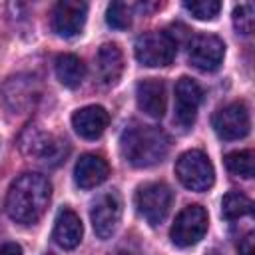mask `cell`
<instances>
[{"label": "cell", "mask_w": 255, "mask_h": 255, "mask_svg": "<svg viewBox=\"0 0 255 255\" xmlns=\"http://www.w3.org/2000/svg\"><path fill=\"white\" fill-rule=\"evenodd\" d=\"M225 44L213 34H199L189 44V62L201 72H213L221 66Z\"/></svg>", "instance_id": "8fae6325"}, {"label": "cell", "mask_w": 255, "mask_h": 255, "mask_svg": "<svg viewBox=\"0 0 255 255\" xmlns=\"http://www.w3.org/2000/svg\"><path fill=\"white\" fill-rule=\"evenodd\" d=\"M233 26L241 34H251L255 26V8L251 2H243L233 8Z\"/></svg>", "instance_id": "7402d4cb"}, {"label": "cell", "mask_w": 255, "mask_h": 255, "mask_svg": "<svg viewBox=\"0 0 255 255\" xmlns=\"http://www.w3.org/2000/svg\"><path fill=\"white\" fill-rule=\"evenodd\" d=\"M108 124H110V114L102 106H86L76 110L72 116V128L84 139L100 137L106 131Z\"/></svg>", "instance_id": "5bb4252c"}, {"label": "cell", "mask_w": 255, "mask_h": 255, "mask_svg": "<svg viewBox=\"0 0 255 255\" xmlns=\"http://www.w3.org/2000/svg\"><path fill=\"white\" fill-rule=\"evenodd\" d=\"M110 175V165L102 155L86 153L76 161L74 179L82 189H92L104 183Z\"/></svg>", "instance_id": "9a60e30c"}, {"label": "cell", "mask_w": 255, "mask_h": 255, "mask_svg": "<svg viewBox=\"0 0 255 255\" xmlns=\"http://www.w3.org/2000/svg\"><path fill=\"white\" fill-rule=\"evenodd\" d=\"M251 211H253V201L239 191H229L221 199V215L229 221L251 215Z\"/></svg>", "instance_id": "d6986e66"}, {"label": "cell", "mask_w": 255, "mask_h": 255, "mask_svg": "<svg viewBox=\"0 0 255 255\" xmlns=\"http://www.w3.org/2000/svg\"><path fill=\"white\" fill-rule=\"evenodd\" d=\"M183 6L197 20H213L221 10V2L217 0H191L183 2Z\"/></svg>", "instance_id": "603a6c76"}, {"label": "cell", "mask_w": 255, "mask_h": 255, "mask_svg": "<svg viewBox=\"0 0 255 255\" xmlns=\"http://www.w3.org/2000/svg\"><path fill=\"white\" fill-rule=\"evenodd\" d=\"M239 255H255V235L247 233L239 243Z\"/></svg>", "instance_id": "cb8c5ba5"}, {"label": "cell", "mask_w": 255, "mask_h": 255, "mask_svg": "<svg viewBox=\"0 0 255 255\" xmlns=\"http://www.w3.org/2000/svg\"><path fill=\"white\" fill-rule=\"evenodd\" d=\"M207 211L201 205H187L183 207L173 225H171V241L177 247H191L203 239L207 233Z\"/></svg>", "instance_id": "8992f818"}, {"label": "cell", "mask_w": 255, "mask_h": 255, "mask_svg": "<svg viewBox=\"0 0 255 255\" xmlns=\"http://www.w3.org/2000/svg\"><path fill=\"white\" fill-rule=\"evenodd\" d=\"M131 16H133V6L128 2H112L106 12V22L108 26L116 30H126L131 26Z\"/></svg>", "instance_id": "44dd1931"}, {"label": "cell", "mask_w": 255, "mask_h": 255, "mask_svg": "<svg viewBox=\"0 0 255 255\" xmlns=\"http://www.w3.org/2000/svg\"><path fill=\"white\" fill-rule=\"evenodd\" d=\"M177 54V42L167 32H145L135 40V58L141 66H169Z\"/></svg>", "instance_id": "277c9868"}, {"label": "cell", "mask_w": 255, "mask_h": 255, "mask_svg": "<svg viewBox=\"0 0 255 255\" xmlns=\"http://www.w3.org/2000/svg\"><path fill=\"white\" fill-rule=\"evenodd\" d=\"M88 16V4L80 0H62L54 6L52 28L62 38H72L82 32Z\"/></svg>", "instance_id": "7c38bea8"}, {"label": "cell", "mask_w": 255, "mask_h": 255, "mask_svg": "<svg viewBox=\"0 0 255 255\" xmlns=\"http://www.w3.org/2000/svg\"><path fill=\"white\" fill-rule=\"evenodd\" d=\"M90 217H92L94 233L100 239L112 237L120 225V219H122V197L118 195V191L112 189V191L102 193L94 201Z\"/></svg>", "instance_id": "ba28073f"}, {"label": "cell", "mask_w": 255, "mask_h": 255, "mask_svg": "<svg viewBox=\"0 0 255 255\" xmlns=\"http://www.w3.org/2000/svg\"><path fill=\"white\" fill-rule=\"evenodd\" d=\"M120 149L128 163L133 167H149L159 163L169 151V139L163 129L155 126L133 124L124 129Z\"/></svg>", "instance_id": "7a4b0ae2"}, {"label": "cell", "mask_w": 255, "mask_h": 255, "mask_svg": "<svg viewBox=\"0 0 255 255\" xmlns=\"http://www.w3.org/2000/svg\"><path fill=\"white\" fill-rule=\"evenodd\" d=\"M0 255H22V247L18 243H4L0 247Z\"/></svg>", "instance_id": "d4e9b609"}, {"label": "cell", "mask_w": 255, "mask_h": 255, "mask_svg": "<svg viewBox=\"0 0 255 255\" xmlns=\"http://www.w3.org/2000/svg\"><path fill=\"white\" fill-rule=\"evenodd\" d=\"M213 129L221 139H241L251 129V118L249 110L243 102L227 104L225 108L217 110L213 120Z\"/></svg>", "instance_id": "9c48e42d"}, {"label": "cell", "mask_w": 255, "mask_h": 255, "mask_svg": "<svg viewBox=\"0 0 255 255\" xmlns=\"http://www.w3.org/2000/svg\"><path fill=\"white\" fill-rule=\"evenodd\" d=\"M96 64H98L100 80L106 86H114L124 72V54H122L120 46L114 42L102 44L98 50V56H96Z\"/></svg>", "instance_id": "e0dca14e"}, {"label": "cell", "mask_w": 255, "mask_h": 255, "mask_svg": "<svg viewBox=\"0 0 255 255\" xmlns=\"http://www.w3.org/2000/svg\"><path fill=\"white\" fill-rule=\"evenodd\" d=\"M171 201H173V193L161 181L145 183V185L137 187V191H135V207H137V213L149 225H159L167 217L169 207H171Z\"/></svg>", "instance_id": "5b68a950"}, {"label": "cell", "mask_w": 255, "mask_h": 255, "mask_svg": "<svg viewBox=\"0 0 255 255\" xmlns=\"http://www.w3.org/2000/svg\"><path fill=\"white\" fill-rule=\"evenodd\" d=\"M175 175L191 191H207L215 181V169L209 157L199 149L181 153L175 161Z\"/></svg>", "instance_id": "3957f363"}, {"label": "cell", "mask_w": 255, "mask_h": 255, "mask_svg": "<svg viewBox=\"0 0 255 255\" xmlns=\"http://www.w3.org/2000/svg\"><path fill=\"white\" fill-rule=\"evenodd\" d=\"M82 235H84V225L78 213L68 207L60 209L54 221V241L62 249H74L80 245Z\"/></svg>", "instance_id": "2e32d148"}, {"label": "cell", "mask_w": 255, "mask_h": 255, "mask_svg": "<svg viewBox=\"0 0 255 255\" xmlns=\"http://www.w3.org/2000/svg\"><path fill=\"white\" fill-rule=\"evenodd\" d=\"M201 96H203L201 94V88L191 78H179V82L175 84L173 120L183 129H187V128L193 126V122L197 118L199 104H201Z\"/></svg>", "instance_id": "30bf717a"}, {"label": "cell", "mask_w": 255, "mask_h": 255, "mask_svg": "<svg viewBox=\"0 0 255 255\" xmlns=\"http://www.w3.org/2000/svg\"><path fill=\"white\" fill-rule=\"evenodd\" d=\"M225 167L229 173L237 177H253L255 173V163H253V151L251 149H239V151H229L225 157Z\"/></svg>", "instance_id": "ffe728a7"}, {"label": "cell", "mask_w": 255, "mask_h": 255, "mask_svg": "<svg viewBox=\"0 0 255 255\" xmlns=\"http://www.w3.org/2000/svg\"><path fill=\"white\" fill-rule=\"evenodd\" d=\"M56 76L66 88H78L86 78V64L74 54H62L56 60Z\"/></svg>", "instance_id": "ac0fdd59"}, {"label": "cell", "mask_w": 255, "mask_h": 255, "mask_svg": "<svg viewBox=\"0 0 255 255\" xmlns=\"http://www.w3.org/2000/svg\"><path fill=\"white\" fill-rule=\"evenodd\" d=\"M20 149L30 155V157H36L44 163H50V165H56L58 161H62V157L66 155L68 147H66V141L38 129V128H28L22 137H20Z\"/></svg>", "instance_id": "52a82bcc"}, {"label": "cell", "mask_w": 255, "mask_h": 255, "mask_svg": "<svg viewBox=\"0 0 255 255\" xmlns=\"http://www.w3.org/2000/svg\"><path fill=\"white\" fill-rule=\"evenodd\" d=\"M135 102L137 108L149 116L159 120L165 114V86L157 78H145L135 86Z\"/></svg>", "instance_id": "4fadbf2b"}, {"label": "cell", "mask_w": 255, "mask_h": 255, "mask_svg": "<svg viewBox=\"0 0 255 255\" xmlns=\"http://www.w3.org/2000/svg\"><path fill=\"white\" fill-rule=\"evenodd\" d=\"M50 195L52 185L42 173H22L8 189L6 213L16 223L32 225L44 215Z\"/></svg>", "instance_id": "6da1fadb"}]
</instances>
